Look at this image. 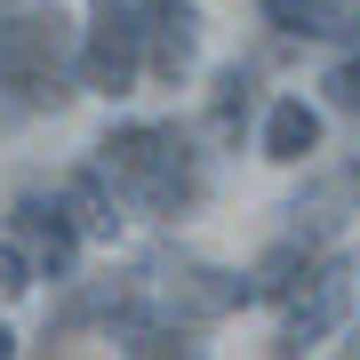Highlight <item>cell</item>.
Listing matches in <instances>:
<instances>
[{"instance_id":"obj_1","label":"cell","mask_w":360,"mask_h":360,"mask_svg":"<svg viewBox=\"0 0 360 360\" xmlns=\"http://www.w3.org/2000/svg\"><path fill=\"white\" fill-rule=\"evenodd\" d=\"M96 168L112 176L120 200H136L144 217H193L208 176H200V153L184 129H160V120H129L96 144Z\"/></svg>"},{"instance_id":"obj_2","label":"cell","mask_w":360,"mask_h":360,"mask_svg":"<svg viewBox=\"0 0 360 360\" xmlns=\"http://www.w3.org/2000/svg\"><path fill=\"white\" fill-rule=\"evenodd\" d=\"M72 96V25L56 8H8L0 16V104L49 112Z\"/></svg>"},{"instance_id":"obj_3","label":"cell","mask_w":360,"mask_h":360,"mask_svg":"<svg viewBox=\"0 0 360 360\" xmlns=\"http://www.w3.org/2000/svg\"><path fill=\"white\" fill-rule=\"evenodd\" d=\"M80 80H89L96 96H129L136 80H144V25H136V0H96V8H89Z\"/></svg>"},{"instance_id":"obj_4","label":"cell","mask_w":360,"mask_h":360,"mask_svg":"<svg viewBox=\"0 0 360 360\" xmlns=\"http://www.w3.org/2000/svg\"><path fill=\"white\" fill-rule=\"evenodd\" d=\"M288 328H281V352H304V345H321V336H336L345 328V312H352V264L345 257H321L296 281L288 296Z\"/></svg>"},{"instance_id":"obj_5","label":"cell","mask_w":360,"mask_h":360,"mask_svg":"<svg viewBox=\"0 0 360 360\" xmlns=\"http://www.w3.org/2000/svg\"><path fill=\"white\" fill-rule=\"evenodd\" d=\"M153 281H160V288H153V296H160V321H176V328L224 321V312L257 304L240 272H217V264H176V272H153Z\"/></svg>"},{"instance_id":"obj_6","label":"cell","mask_w":360,"mask_h":360,"mask_svg":"<svg viewBox=\"0 0 360 360\" xmlns=\"http://www.w3.org/2000/svg\"><path fill=\"white\" fill-rule=\"evenodd\" d=\"M8 240L32 257L40 281H65L72 257H80V232H72V217H65V200H49V193H25V200L8 208Z\"/></svg>"},{"instance_id":"obj_7","label":"cell","mask_w":360,"mask_h":360,"mask_svg":"<svg viewBox=\"0 0 360 360\" xmlns=\"http://www.w3.org/2000/svg\"><path fill=\"white\" fill-rule=\"evenodd\" d=\"M136 25H144V72L176 89L200 56V16L193 0H136Z\"/></svg>"},{"instance_id":"obj_8","label":"cell","mask_w":360,"mask_h":360,"mask_svg":"<svg viewBox=\"0 0 360 360\" xmlns=\"http://www.w3.org/2000/svg\"><path fill=\"white\" fill-rule=\"evenodd\" d=\"M264 25L288 40H345L360 32V0H264Z\"/></svg>"},{"instance_id":"obj_9","label":"cell","mask_w":360,"mask_h":360,"mask_svg":"<svg viewBox=\"0 0 360 360\" xmlns=\"http://www.w3.org/2000/svg\"><path fill=\"white\" fill-rule=\"evenodd\" d=\"M56 200H65V217H72L80 240H112V232H120V193H112V176H104L96 160L80 168V176H72Z\"/></svg>"},{"instance_id":"obj_10","label":"cell","mask_w":360,"mask_h":360,"mask_svg":"<svg viewBox=\"0 0 360 360\" xmlns=\"http://www.w3.org/2000/svg\"><path fill=\"white\" fill-rule=\"evenodd\" d=\"M264 153L272 160H304V153H321V112H312L304 96H281L264 112Z\"/></svg>"},{"instance_id":"obj_11","label":"cell","mask_w":360,"mask_h":360,"mask_svg":"<svg viewBox=\"0 0 360 360\" xmlns=\"http://www.w3.org/2000/svg\"><path fill=\"white\" fill-rule=\"evenodd\" d=\"M312 264H321V257H312L304 240H281V248H272V257H264L257 272H248V296H264V304H281V296H288L296 281H304Z\"/></svg>"},{"instance_id":"obj_12","label":"cell","mask_w":360,"mask_h":360,"mask_svg":"<svg viewBox=\"0 0 360 360\" xmlns=\"http://www.w3.org/2000/svg\"><path fill=\"white\" fill-rule=\"evenodd\" d=\"M248 104H257V72H248V65H224V72H217V96H208V120H217V136H240Z\"/></svg>"},{"instance_id":"obj_13","label":"cell","mask_w":360,"mask_h":360,"mask_svg":"<svg viewBox=\"0 0 360 360\" xmlns=\"http://www.w3.org/2000/svg\"><path fill=\"white\" fill-rule=\"evenodd\" d=\"M321 89H328V104H336V112H360V40L336 56V65H328V80H321Z\"/></svg>"},{"instance_id":"obj_14","label":"cell","mask_w":360,"mask_h":360,"mask_svg":"<svg viewBox=\"0 0 360 360\" xmlns=\"http://www.w3.org/2000/svg\"><path fill=\"white\" fill-rule=\"evenodd\" d=\"M32 281H40V272H32V257H25L16 240H0V296H25Z\"/></svg>"},{"instance_id":"obj_15","label":"cell","mask_w":360,"mask_h":360,"mask_svg":"<svg viewBox=\"0 0 360 360\" xmlns=\"http://www.w3.org/2000/svg\"><path fill=\"white\" fill-rule=\"evenodd\" d=\"M8 352H16V336H8V328H0V360H8Z\"/></svg>"},{"instance_id":"obj_16","label":"cell","mask_w":360,"mask_h":360,"mask_svg":"<svg viewBox=\"0 0 360 360\" xmlns=\"http://www.w3.org/2000/svg\"><path fill=\"white\" fill-rule=\"evenodd\" d=\"M352 184H360V168H352Z\"/></svg>"}]
</instances>
